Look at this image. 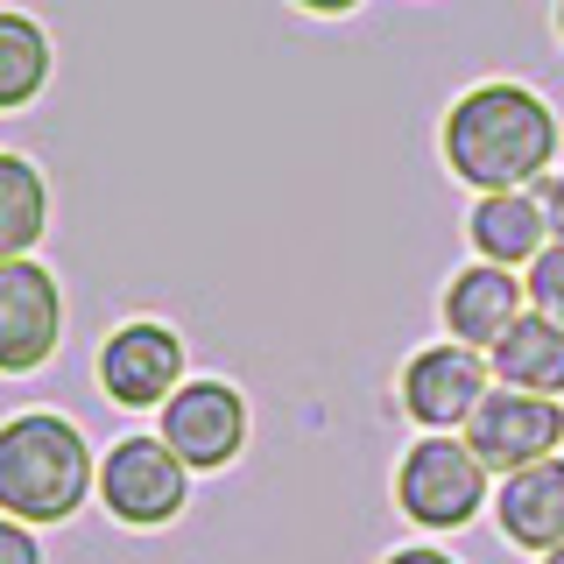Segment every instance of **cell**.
I'll use <instances>...</instances> for the list:
<instances>
[{
    "label": "cell",
    "mask_w": 564,
    "mask_h": 564,
    "mask_svg": "<svg viewBox=\"0 0 564 564\" xmlns=\"http://www.w3.org/2000/svg\"><path fill=\"white\" fill-rule=\"evenodd\" d=\"M557 113L529 85L487 78L452 99L445 113V170L466 191H529L551 176Z\"/></svg>",
    "instance_id": "obj_1"
},
{
    "label": "cell",
    "mask_w": 564,
    "mask_h": 564,
    "mask_svg": "<svg viewBox=\"0 0 564 564\" xmlns=\"http://www.w3.org/2000/svg\"><path fill=\"white\" fill-rule=\"evenodd\" d=\"M99 494V458L57 410H14L0 423V516L57 529Z\"/></svg>",
    "instance_id": "obj_2"
},
{
    "label": "cell",
    "mask_w": 564,
    "mask_h": 564,
    "mask_svg": "<svg viewBox=\"0 0 564 564\" xmlns=\"http://www.w3.org/2000/svg\"><path fill=\"white\" fill-rule=\"evenodd\" d=\"M395 508L416 529H431V536H452V529H466L487 508V466L473 458L466 437L431 431L395 466Z\"/></svg>",
    "instance_id": "obj_3"
},
{
    "label": "cell",
    "mask_w": 564,
    "mask_h": 564,
    "mask_svg": "<svg viewBox=\"0 0 564 564\" xmlns=\"http://www.w3.org/2000/svg\"><path fill=\"white\" fill-rule=\"evenodd\" d=\"M99 501H106V516L128 522V529H163L191 508V466L163 437L134 431L99 458Z\"/></svg>",
    "instance_id": "obj_4"
},
{
    "label": "cell",
    "mask_w": 564,
    "mask_h": 564,
    "mask_svg": "<svg viewBox=\"0 0 564 564\" xmlns=\"http://www.w3.org/2000/svg\"><path fill=\"white\" fill-rule=\"evenodd\" d=\"M184 332L163 325V317H128V325H113L99 339V388L113 410H163V402L184 388Z\"/></svg>",
    "instance_id": "obj_5"
},
{
    "label": "cell",
    "mask_w": 564,
    "mask_h": 564,
    "mask_svg": "<svg viewBox=\"0 0 564 564\" xmlns=\"http://www.w3.org/2000/svg\"><path fill=\"white\" fill-rule=\"evenodd\" d=\"M64 282L50 261H0V375H35V367L57 360L64 346Z\"/></svg>",
    "instance_id": "obj_6"
},
{
    "label": "cell",
    "mask_w": 564,
    "mask_h": 564,
    "mask_svg": "<svg viewBox=\"0 0 564 564\" xmlns=\"http://www.w3.org/2000/svg\"><path fill=\"white\" fill-rule=\"evenodd\" d=\"M155 437H163L191 473H226L247 452V395L219 375L184 381L163 410H155Z\"/></svg>",
    "instance_id": "obj_7"
},
{
    "label": "cell",
    "mask_w": 564,
    "mask_h": 564,
    "mask_svg": "<svg viewBox=\"0 0 564 564\" xmlns=\"http://www.w3.org/2000/svg\"><path fill=\"white\" fill-rule=\"evenodd\" d=\"M466 445L487 473H522V466H536V458H557L564 410H557V395L487 388V402L466 416Z\"/></svg>",
    "instance_id": "obj_8"
},
{
    "label": "cell",
    "mask_w": 564,
    "mask_h": 564,
    "mask_svg": "<svg viewBox=\"0 0 564 564\" xmlns=\"http://www.w3.org/2000/svg\"><path fill=\"white\" fill-rule=\"evenodd\" d=\"M487 388H494L487 352L445 339V346L410 352V367H402V410L423 431H466V416L487 402Z\"/></svg>",
    "instance_id": "obj_9"
},
{
    "label": "cell",
    "mask_w": 564,
    "mask_h": 564,
    "mask_svg": "<svg viewBox=\"0 0 564 564\" xmlns=\"http://www.w3.org/2000/svg\"><path fill=\"white\" fill-rule=\"evenodd\" d=\"M522 311H529V290L516 282V269H494V261H473V269H458V275L445 282V296H437V317H445V332H452L458 346H473V352H487Z\"/></svg>",
    "instance_id": "obj_10"
},
{
    "label": "cell",
    "mask_w": 564,
    "mask_h": 564,
    "mask_svg": "<svg viewBox=\"0 0 564 564\" xmlns=\"http://www.w3.org/2000/svg\"><path fill=\"white\" fill-rule=\"evenodd\" d=\"M494 522L516 551H557L564 543V458H536L522 473H501L494 487Z\"/></svg>",
    "instance_id": "obj_11"
},
{
    "label": "cell",
    "mask_w": 564,
    "mask_h": 564,
    "mask_svg": "<svg viewBox=\"0 0 564 564\" xmlns=\"http://www.w3.org/2000/svg\"><path fill=\"white\" fill-rule=\"evenodd\" d=\"M466 247L494 269H529L551 247V219H543L536 191H480L466 212Z\"/></svg>",
    "instance_id": "obj_12"
},
{
    "label": "cell",
    "mask_w": 564,
    "mask_h": 564,
    "mask_svg": "<svg viewBox=\"0 0 564 564\" xmlns=\"http://www.w3.org/2000/svg\"><path fill=\"white\" fill-rule=\"evenodd\" d=\"M487 367L501 388H522V395H564V325L543 311H522L501 339L487 346Z\"/></svg>",
    "instance_id": "obj_13"
},
{
    "label": "cell",
    "mask_w": 564,
    "mask_h": 564,
    "mask_svg": "<svg viewBox=\"0 0 564 564\" xmlns=\"http://www.w3.org/2000/svg\"><path fill=\"white\" fill-rule=\"evenodd\" d=\"M57 70V43L29 8H0V113H29L50 93Z\"/></svg>",
    "instance_id": "obj_14"
},
{
    "label": "cell",
    "mask_w": 564,
    "mask_h": 564,
    "mask_svg": "<svg viewBox=\"0 0 564 564\" xmlns=\"http://www.w3.org/2000/svg\"><path fill=\"white\" fill-rule=\"evenodd\" d=\"M50 212H57V198H50V176L35 170L29 155L0 149V261L29 254V247L50 234Z\"/></svg>",
    "instance_id": "obj_15"
},
{
    "label": "cell",
    "mask_w": 564,
    "mask_h": 564,
    "mask_svg": "<svg viewBox=\"0 0 564 564\" xmlns=\"http://www.w3.org/2000/svg\"><path fill=\"white\" fill-rule=\"evenodd\" d=\"M522 290H529V311H543V317H557V325H564V240H551L536 261H529Z\"/></svg>",
    "instance_id": "obj_16"
},
{
    "label": "cell",
    "mask_w": 564,
    "mask_h": 564,
    "mask_svg": "<svg viewBox=\"0 0 564 564\" xmlns=\"http://www.w3.org/2000/svg\"><path fill=\"white\" fill-rule=\"evenodd\" d=\"M0 564H43V536H35L29 522L0 516Z\"/></svg>",
    "instance_id": "obj_17"
},
{
    "label": "cell",
    "mask_w": 564,
    "mask_h": 564,
    "mask_svg": "<svg viewBox=\"0 0 564 564\" xmlns=\"http://www.w3.org/2000/svg\"><path fill=\"white\" fill-rule=\"evenodd\" d=\"M529 191H536L543 219H551V240H564V170H551L543 184H529Z\"/></svg>",
    "instance_id": "obj_18"
},
{
    "label": "cell",
    "mask_w": 564,
    "mask_h": 564,
    "mask_svg": "<svg viewBox=\"0 0 564 564\" xmlns=\"http://www.w3.org/2000/svg\"><path fill=\"white\" fill-rule=\"evenodd\" d=\"M381 564H458V557L437 551V543H402V551H388Z\"/></svg>",
    "instance_id": "obj_19"
},
{
    "label": "cell",
    "mask_w": 564,
    "mask_h": 564,
    "mask_svg": "<svg viewBox=\"0 0 564 564\" xmlns=\"http://www.w3.org/2000/svg\"><path fill=\"white\" fill-rule=\"evenodd\" d=\"M296 8H304V14H352L360 0H296Z\"/></svg>",
    "instance_id": "obj_20"
},
{
    "label": "cell",
    "mask_w": 564,
    "mask_h": 564,
    "mask_svg": "<svg viewBox=\"0 0 564 564\" xmlns=\"http://www.w3.org/2000/svg\"><path fill=\"white\" fill-rule=\"evenodd\" d=\"M543 564H564V543H557V551H543Z\"/></svg>",
    "instance_id": "obj_21"
},
{
    "label": "cell",
    "mask_w": 564,
    "mask_h": 564,
    "mask_svg": "<svg viewBox=\"0 0 564 564\" xmlns=\"http://www.w3.org/2000/svg\"><path fill=\"white\" fill-rule=\"evenodd\" d=\"M557 35H564V0H557Z\"/></svg>",
    "instance_id": "obj_22"
}]
</instances>
